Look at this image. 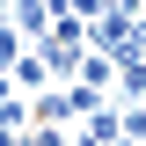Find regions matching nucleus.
Wrapping results in <instances>:
<instances>
[{
  "instance_id": "obj_1",
  "label": "nucleus",
  "mask_w": 146,
  "mask_h": 146,
  "mask_svg": "<svg viewBox=\"0 0 146 146\" xmlns=\"http://www.w3.org/2000/svg\"><path fill=\"white\" fill-rule=\"evenodd\" d=\"M7 73H15V88H44V80H51V58H36V51H22V58H15Z\"/></svg>"
},
{
  "instance_id": "obj_2",
  "label": "nucleus",
  "mask_w": 146,
  "mask_h": 146,
  "mask_svg": "<svg viewBox=\"0 0 146 146\" xmlns=\"http://www.w3.org/2000/svg\"><path fill=\"white\" fill-rule=\"evenodd\" d=\"M80 80H88V88H110V80H117V58H102V51H80Z\"/></svg>"
},
{
  "instance_id": "obj_3",
  "label": "nucleus",
  "mask_w": 146,
  "mask_h": 146,
  "mask_svg": "<svg viewBox=\"0 0 146 146\" xmlns=\"http://www.w3.org/2000/svg\"><path fill=\"white\" fill-rule=\"evenodd\" d=\"M0 7H7V0H0Z\"/></svg>"
}]
</instances>
